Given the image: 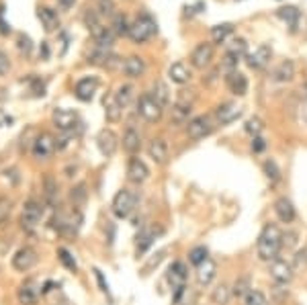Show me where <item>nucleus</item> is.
I'll use <instances>...</instances> for the list:
<instances>
[{"label": "nucleus", "mask_w": 307, "mask_h": 305, "mask_svg": "<svg viewBox=\"0 0 307 305\" xmlns=\"http://www.w3.org/2000/svg\"><path fill=\"white\" fill-rule=\"evenodd\" d=\"M280 248H282V232L278 230V226H274V224L264 226V230L258 236V244H256L258 258L266 260V262H272L278 256Z\"/></svg>", "instance_id": "f257e3e1"}, {"label": "nucleus", "mask_w": 307, "mask_h": 305, "mask_svg": "<svg viewBox=\"0 0 307 305\" xmlns=\"http://www.w3.org/2000/svg\"><path fill=\"white\" fill-rule=\"evenodd\" d=\"M138 205V194L134 190L129 188H121L115 197H113V203H111V209L115 213V217H119V220H125V217H129L131 213H134Z\"/></svg>", "instance_id": "f03ea898"}, {"label": "nucleus", "mask_w": 307, "mask_h": 305, "mask_svg": "<svg viewBox=\"0 0 307 305\" xmlns=\"http://www.w3.org/2000/svg\"><path fill=\"white\" fill-rule=\"evenodd\" d=\"M156 20H154L150 14H142L138 16L134 23H131V29H129V37L134 43H146L152 35H156Z\"/></svg>", "instance_id": "7ed1b4c3"}, {"label": "nucleus", "mask_w": 307, "mask_h": 305, "mask_svg": "<svg viewBox=\"0 0 307 305\" xmlns=\"http://www.w3.org/2000/svg\"><path fill=\"white\" fill-rule=\"evenodd\" d=\"M138 115H142L148 123H158L162 119V115H164V106L150 92H144L138 98Z\"/></svg>", "instance_id": "20e7f679"}, {"label": "nucleus", "mask_w": 307, "mask_h": 305, "mask_svg": "<svg viewBox=\"0 0 307 305\" xmlns=\"http://www.w3.org/2000/svg\"><path fill=\"white\" fill-rule=\"evenodd\" d=\"M41 220H43V205H41L39 201H35V199H29V201L25 203V207H23V215H20V226H23L25 232L33 234V232L39 228Z\"/></svg>", "instance_id": "39448f33"}, {"label": "nucleus", "mask_w": 307, "mask_h": 305, "mask_svg": "<svg viewBox=\"0 0 307 305\" xmlns=\"http://www.w3.org/2000/svg\"><path fill=\"white\" fill-rule=\"evenodd\" d=\"M268 272L272 276L274 282H278V285H289V282L293 280L295 276V270H293V264L287 262V260L282 258H274L270 266H268Z\"/></svg>", "instance_id": "423d86ee"}, {"label": "nucleus", "mask_w": 307, "mask_h": 305, "mask_svg": "<svg viewBox=\"0 0 307 305\" xmlns=\"http://www.w3.org/2000/svg\"><path fill=\"white\" fill-rule=\"evenodd\" d=\"M56 140L50 136V134H39V136H35V140H33V146H31V152H33V158H37V160H48V158H52V154L56 152Z\"/></svg>", "instance_id": "0eeeda50"}, {"label": "nucleus", "mask_w": 307, "mask_h": 305, "mask_svg": "<svg viewBox=\"0 0 307 305\" xmlns=\"http://www.w3.org/2000/svg\"><path fill=\"white\" fill-rule=\"evenodd\" d=\"M37 264V252L31 246H23L18 248L12 256V268L18 272H27Z\"/></svg>", "instance_id": "6e6552de"}, {"label": "nucleus", "mask_w": 307, "mask_h": 305, "mask_svg": "<svg viewBox=\"0 0 307 305\" xmlns=\"http://www.w3.org/2000/svg\"><path fill=\"white\" fill-rule=\"evenodd\" d=\"M213 132V125H211V117L207 115H199V117H192L186 123V136L190 140H203Z\"/></svg>", "instance_id": "1a4fd4ad"}, {"label": "nucleus", "mask_w": 307, "mask_h": 305, "mask_svg": "<svg viewBox=\"0 0 307 305\" xmlns=\"http://www.w3.org/2000/svg\"><path fill=\"white\" fill-rule=\"evenodd\" d=\"M213 62V46L211 43H199L192 52H190V66L196 70H205L211 66Z\"/></svg>", "instance_id": "9d476101"}, {"label": "nucleus", "mask_w": 307, "mask_h": 305, "mask_svg": "<svg viewBox=\"0 0 307 305\" xmlns=\"http://www.w3.org/2000/svg\"><path fill=\"white\" fill-rule=\"evenodd\" d=\"M270 58H272L270 46L262 43V46H258L252 54L246 56V64H248V68H252V70H262V68H266L270 64Z\"/></svg>", "instance_id": "9b49d317"}, {"label": "nucleus", "mask_w": 307, "mask_h": 305, "mask_svg": "<svg viewBox=\"0 0 307 305\" xmlns=\"http://www.w3.org/2000/svg\"><path fill=\"white\" fill-rule=\"evenodd\" d=\"M168 282L172 285V289L176 291V295H174V299L178 301L184 285H186V266L182 262H172L170 268H168Z\"/></svg>", "instance_id": "f8f14e48"}, {"label": "nucleus", "mask_w": 307, "mask_h": 305, "mask_svg": "<svg viewBox=\"0 0 307 305\" xmlns=\"http://www.w3.org/2000/svg\"><path fill=\"white\" fill-rule=\"evenodd\" d=\"M148 176H150V168L146 166V162L136 158V156L129 158V162H127V180L134 182V184H142V182L148 180Z\"/></svg>", "instance_id": "ddd939ff"}, {"label": "nucleus", "mask_w": 307, "mask_h": 305, "mask_svg": "<svg viewBox=\"0 0 307 305\" xmlns=\"http://www.w3.org/2000/svg\"><path fill=\"white\" fill-rule=\"evenodd\" d=\"M52 121L60 132H74V127L78 123V115L70 111V108H56L52 115Z\"/></svg>", "instance_id": "4468645a"}, {"label": "nucleus", "mask_w": 307, "mask_h": 305, "mask_svg": "<svg viewBox=\"0 0 307 305\" xmlns=\"http://www.w3.org/2000/svg\"><path fill=\"white\" fill-rule=\"evenodd\" d=\"M242 115V106L238 102H222L215 108V119L219 125H230Z\"/></svg>", "instance_id": "2eb2a0df"}, {"label": "nucleus", "mask_w": 307, "mask_h": 305, "mask_svg": "<svg viewBox=\"0 0 307 305\" xmlns=\"http://www.w3.org/2000/svg\"><path fill=\"white\" fill-rule=\"evenodd\" d=\"M121 70L127 78L136 80V78H142L146 74V60L142 56H129L123 64H121Z\"/></svg>", "instance_id": "dca6fc26"}, {"label": "nucleus", "mask_w": 307, "mask_h": 305, "mask_svg": "<svg viewBox=\"0 0 307 305\" xmlns=\"http://www.w3.org/2000/svg\"><path fill=\"white\" fill-rule=\"evenodd\" d=\"M96 146L100 150V154L108 158V156H113L115 152H117L119 140H117V136L111 132V129H102V132L96 136Z\"/></svg>", "instance_id": "f3484780"}, {"label": "nucleus", "mask_w": 307, "mask_h": 305, "mask_svg": "<svg viewBox=\"0 0 307 305\" xmlns=\"http://www.w3.org/2000/svg\"><path fill=\"white\" fill-rule=\"evenodd\" d=\"M96 88H98V80H96V78H82V80L76 82L74 92H76V96H78L80 100L88 102V100L94 96Z\"/></svg>", "instance_id": "a211bd4d"}, {"label": "nucleus", "mask_w": 307, "mask_h": 305, "mask_svg": "<svg viewBox=\"0 0 307 305\" xmlns=\"http://www.w3.org/2000/svg\"><path fill=\"white\" fill-rule=\"evenodd\" d=\"M102 106H104V117H106L108 123H117V121L121 119L123 108H121V104H119L115 92L104 94V98H102Z\"/></svg>", "instance_id": "6ab92c4d"}, {"label": "nucleus", "mask_w": 307, "mask_h": 305, "mask_svg": "<svg viewBox=\"0 0 307 305\" xmlns=\"http://www.w3.org/2000/svg\"><path fill=\"white\" fill-rule=\"evenodd\" d=\"M16 299L20 305H35L39 301V289L35 285V280H27L18 287L16 291Z\"/></svg>", "instance_id": "aec40b11"}, {"label": "nucleus", "mask_w": 307, "mask_h": 305, "mask_svg": "<svg viewBox=\"0 0 307 305\" xmlns=\"http://www.w3.org/2000/svg\"><path fill=\"white\" fill-rule=\"evenodd\" d=\"M148 156L156 164H166L168 160V144L162 138H154L148 146Z\"/></svg>", "instance_id": "412c9836"}, {"label": "nucleus", "mask_w": 307, "mask_h": 305, "mask_svg": "<svg viewBox=\"0 0 307 305\" xmlns=\"http://www.w3.org/2000/svg\"><path fill=\"white\" fill-rule=\"evenodd\" d=\"M215 274H217V264H215L213 258H207L203 264L196 266V282H199L201 287L211 285V280L215 278Z\"/></svg>", "instance_id": "4be33fe9"}, {"label": "nucleus", "mask_w": 307, "mask_h": 305, "mask_svg": "<svg viewBox=\"0 0 307 305\" xmlns=\"http://www.w3.org/2000/svg\"><path fill=\"white\" fill-rule=\"evenodd\" d=\"M226 82H228L230 92L236 94V96H244V94L248 92V78H246L242 72H238V70H236V72L228 74Z\"/></svg>", "instance_id": "5701e85b"}, {"label": "nucleus", "mask_w": 307, "mask_h": 305, "mask_svg": "<svg viewBox=\"0 0 307 305\" xmlns=\"http://www.w3.org/2000/svg\"><path fill=\"white\" fill-rule=\"evenodd\" d=\"M190 70H188V66L184 62H174V64H170V68H168V78L174 82V84H180V86H184L186 82H190Z\"/></svg>", "instance_id": "b1692460"}, {"label": "nucleus", "mask_w": 307, "mask_h": 305, "mask_svg": "<svg viewBox=\"0 0 307 305\" xmlns=\"http://www.w3.org/2000/svg\"><path fill=\"white\" fill-rule=\"evenodd\" d=\"M123 150L127 152V154L136 156L138 152L142 150V136L136 127H127L125 134H123Z\"/></svg>", "instance_id": "393cba45"}, {"label": "nucleus", "mask_w": 307, "mask_h": 305, "mask_svg": "<svg viewBox=\"0 0 307 305\" xmlns=\"http://www.w3.org/2000/svg\"><path fill=\"white\" fill-rule=\"evenodd\" d=\"M274 213L282 224H291L295 222V207L287 197H278L274 201Z\"/></svg>", "instance_id": "a878e982"}, {"label": "nucleus", "mask_w": 307, "mask_h": 305, "mask_svg": "<svg viewBox=\"0 0 307 305\" xmlns=\"http://www.w3.org/2000/svg\"><path fill=\"white\" fill-rule=\"evenodd\" d=\"M190 113H192V104H182V102H174L172 106V117H170V123L172 125H186L190 121Z\"/></svg>", "instance_id": "bb28decb"}, {"label": "nucleus", "mask_w": 307, "mask_h": 305, "mask_svg": "<svg viewBox=\"0 0 307 305\" xmlns=\"http://www.w3.org/2000/svg\"><path fill=\"white\" fill-rule=\"evenodd\" d=\"M37 16L41 20V25L46 27V31H56L60 27V16L54 8H48V6H39L37 8Z\"/></svg>", "instance_id": "cd10ccee"}, {"label": "nucleus", "mask_w": 307, "mask_h": 305, "mask_svg": "<svg viewBox=\"0 0 307 305\" xmlns=\"http://www.w3.org/2000/svg\"><path fill=\"white\" fill-rule=\"evenodd\" d=\"M295 78V64L291 60L280 62L278 66L272 70V80L274 82H291Z\"/></svg>", "instance_id": "c85d7f7f"}, {"label": "nucleus", "mask_w": 307, "mask_h": 305, "mask_svg": "<svg viewBox=\"0 0 307 305\" xmlns=\"http://www.w3.org/2000/svg\"><path fill=\"white\" fill-rule=\"evenodd\" d=\"M82 20H84L86 29H88L92 35L104 27V25H102V16L98 14V10H96V8H86V10H84V16H82Z\"/></svg>", "instance_id": "c756f323"}, {"label": "nucleus", "mask_w": 307, "mask_h": 305, "mask_svg": "<svg viewBox=\"0 0 307 305\" xmlns=\"http://www.w3.org/2000/svg\"><path fill=\"white\" fill-rule=\"evenodd\" d=\"M94 43H96V48H100V50H111L113 48V43H115V31L111 29V27H102L100 31H96L94 35Z\"/></svg>", "instance_id": "7c9ffc66"}, {"label": "nucleus", "mask_w": 307, "mask_h": 305, "mask_svg": "<svg viewBox=\"0 0 307 305\" xmlns=\"http://www.w3.org/2000/svg\"><path fill=\"white\" fill-rule=\"evenodd\" d=\"M154 98H156L162 106H168L170 104V90H168V86L162 82V80H156L152 84V92H150Z\"/></svg>", "instance_id": "2f4dec72"}, {"label": "nucleus", "mask_w": 307, "mask_h": 305, "mask_svg": "<svg viewBox=\"0 0 307 305\" xmlns=\"http://www.w3.org/2000/svg\"><path fill=\"white\" fill-rule=\"evenodd\" d=\"M284 23H287L293 31L297 29V25H299V18H301V12L295 8V6H284V8H278V12H276Z\"/></svg>", "instance_id": "473e14b6"}, {"label": "nucleus", "mask_w": 307, "mask_h": 305, "mask_svg": "<svg viewBox=\"0 0 307 305\" xmlns=\"http://www.w3.org/2000/svg\"><path fill=\"white\" fill-rule=\"evenodd\" d=\"M250 291H252V282H250V276H248V274H242L240 278H236L234 287H232L234 297H244V299H246V295H248Z\"/></svg>", "instance_id": "72a5a7b5"}, {"label": "nucleus", "mask_w": 307, "mask_h": 305, "mask_svg": "<svg viewBox=\"0 0 307 305\" xmlns=\"http://www.w3.org/2000/svg\"><path fill=\"white\" fill-rule=\"evenodd\" d=\"M232 289L228 287V285H217L215 289H213V293H211V301L215 303V305H228L230 303V299H232Z\"/></svg>", "instance_id": "f704fd0d"}, {"label": "nucleus", "mask_w": 307, "mask_h": 305, "mask_svg": "<svg viewBox=\"0 0 307 305\" xmlns=\"http://www.w3.org/2000/svg\"><path fill=\"white\" fill-rule=\"evenodd\" d=\"M111 29L115 31V35H129L131 23H129L127 14H123V12H115V14H113V25H111Z\"/></svg>", "instance_id": "c9c22d12"}, {"label": "nucleus", "mask_w": 307, "mask_h": 305, "mask_svg": "<svg viewBox=\"0 0 307 305\" xmlns=\"http://www.w3.org/2000/svg\"><path fill=\"white\" fill-rule=\"evenodd\" d=\"M134 92H136V88H134V86H131V84H121V86H119V88H117L115 96H117V100H119L121 108L129 106L131 98H134Z\"/></svg>", "instance_id": "e433bc0d"}, {"label": "nucleus", "mask_w": 307, "mask_h": 305, "mask_svg": "<svg viewBox=\"0 0 307 305\" xmlns=\"http://www.w3.org/2000/svg\"><path fill=\"white\" fill-rule=\"evenodd\" d=\"M232 31H234V25H232V23H222V25H215V27L211 29V39H213L215 43H224Z\"/></svg>", "instance_id": "4c0bfd02"}, {"label": "nucleus", "mask_w": 307, "mask_h": 305, "mask_svg": "<svg viewBox=\"0 0 307 305\" xmlns=\"http://www.w3.org/2000/svg\"><path fill=\"white\" fill-rule=\"evenodd\" d=\"M207 258H209V252H207V248H205V246H194V248L188 252V262H190V264H194V266L203 264Z\"/></svg>", "instance_id": "58836bf2"}, {"label": "nucleus", "mask_w": 307, "mask_h": 305, "mask_svg": "<svg viewBox=\"0 0 307 305\" xmlns=\"http://www.w3.org/2000/svg\"><path fill=\"white\" fill-rule=\"evenodd\" d=\"M262 170H264L266 178H268L272 184H276V182L280 180V170H278V166H276L274 160H266L264 164H262Z\"/></svg>", "instance_id": "ea45409f"}, {"label": "nucleus", "mask_w": 307, "mask_h": 305, "mask_svg": "<svg viewBox=\"0 0 307 305\" xmlns=\"http://www.w3.org/2000/svg\"><path fill=\"white\" fill-rule=\"evenodd\" d=\"M154 240H156V236H154V232L150 230H144L140 236H138V254H144L152 244H154Z\"/></svg>", "instance_id": "a19ab883"}, {"label": "nucleus", "mask_w": 307, "mask_h": 305, "mask_svg": "<svg viewBox=\"0 0 307 305\" xmlns=\"http://www.w3.org/2000/svg\"><path fill=\"white\" fill-rule=\"evenodd\" d=\"M240 60H242V58H240L238 54H234V52H230V50H228V54L224 56V62H222V68H224L228 74H232V72H236V70H238V64H240Z\"/></svg>", "instance_id": "79ce46f5"}, {"label": "nucleus", "mask_w": 307, "mask_h": 305, "mask_svg": "<svg viewBox=\"0 0 307 305\" xmlns=\"http://www.w3.org/2000/svg\"><path fill=\"white\" fill-rule=\"evenodd\" d=\"M43 188H46V199H48V203H56V199H58V182L54 180V176H46Z\"/></svg>", "instance_id": "37998d69"}, {"label": "nucleus", "mask_w": 307, "mask_h": 305, "mask_svg": "<svg viewBox=\"0 0 307 305\" xmlns=\"http://www.w3.org/2000/svg\"><path fill=\"white\" fill-rule=\"evenodd\" d=\"M246 132L252 136V138H258L260 134H262V129H264V123H262V119H258V117H252V119H248L246 121Z\"/></svg>", "instance_id": "c03bdc74"}, {"label": "nucleus", "mask_w": 307, "mask_h": 305, "mask_svg": "<svg viewBox=\"0 0 307 305\" xmlns=\"http://www.w3.org/2000/svg\"><path fill=\"white\" fill-rule=\"evenodd\" d=\"M246 305H270L268 303V299H266V295L262 293V291H250L248 295H246Z\"/></svg>", "instance_id": "a18cd8bd"}, {"label": "nucleus", "mask_w": 307, "mask_h": 305, "mask_svg": "<svg viewBox=\"0 0 307 305\" xmlns=\"http://www.w3.org/2000/svg\"><path fill=\"white\" fill-rule=\"evenodd\" d=\"M96 10L100 16H113L115 14V2L113 0H96Z\"/></svg>", "instance_id": "49530a36"}, {"label": "nucleus", "mask_w": 307, "mask_h": 305, "mask_svg": "<svg viewBox=\"0 0 307 305\" xmlns=\"http://www.w3.org/2000/svg\"><path fill=\"white\" fill-rule=\"evenodd\" d=\"M58 256H60V260H62V264L66 266V268H70V270H76V260H74V256L66 250V248H60L58 250Z\"/></svg>", "instance_id": "de8ad7c7"}, {"label": "nucleus", "mask_w": 307, "mask_h": 305, "mask_svg": "<svg viewBox=\"0 0 307 305\" xmlns=\"http://www.w3.org/2000/svg\"><path fill=\"white\" fill-rule=\"evenodd\" d=\"M307 268V250H297L295 258H293V270H303Z\"/></svg>", "instance_id": "09e8293b"}, {"label": "nucleus", "mask_w": 307, "mask_h": 305, "mask_svg": "<svg viewBox=\"0 0 307 305\" xmlns=\"http://www.w3.org/2000/svg\"><path fill=\"white\" fill-rule=\"evenodd\" d=\"M230 52L238 54L240 58H244V56H248V54H246V52H248V46H246V41H244L242 37H238V39H234V41H232V46H230Z\"/></svg>", "instance_id": "8fccbe9b"}, {"label": "nucleus", "mask_w": 307, "mask_h": 305, "mask_svg": "<svg viewBox=\"0 0 307 305\" xmlns=\"http://www.w3.org/2000/svg\"><path fill=\"white\" fill-rule=\"evenodd\" d=\"M10 199L8 197H0V226H2L6 220H8V215H10Z\"/></svg>", "instance_id": "3c124183"}, {"label": "nucleus", "mask_w": 307, "mask_h": 305, "mask_svg": "<svg viewBox=\"0 0 307 305\" xmlns=\"http://www.w3.org/2000/svg\"><path fill=\"white\" fill-rule=\"evenodd\" d=\"M84 199H86V186L84 184H78L76 188H72V201L82 203Z\"/></svg>", "instance_id": "603ef678"}, {"label": "nucleus", "mask_w": 307, "mask_h": 305, "mask_svg": "<svg viewBox=\"0 0 307 305\" xmlns=\"http://www.w3.org/2000/svg\"><path fill=\"white\" fill-rule=\"evenodd\" d=\"M297 244V234L295 232H287V234H282V246H295Z\"/></svg>", "instance_id": "864d4df0"}, {"label": "nucleus", "mask_w": 307, "mask_h": 305, "mask_svg": "<svg viewBox=\"0 0 307 305\" xmlns=\"http://www.w3.org/2000/svg\"><path fill=\"white\" fill-rule=\"evenodd\" d=\"M266 148V142L262 140V138H252V152L254 154H260V152H264Z\"/></svg>", "instance_id": "5fc2aeb1"}, {"label": "nucleus", "mask_w": 307, "mask_h": 305, "mask_svg": "<svg viewBox=\"0 0 307 305\" xmlns=\"http://www.w3.org/2000/svg\"><path fill=\"white\" fill-rule=\"evenodd\" d=\"M18 50H20V52H25V54H29V50H31V41H29V37H25V35H20V37H18Z\"/></svg>", "instance_id": "6e6d98bb"}, {"label": "nucleus", "mask_w": 307, "mask_h": 305, "mask_svg": "<svg viewBox=\"0 0 307 305\" xmlns=\"http://www.w3.org/2000/svg\"><path fill=\"white\" fill-rule=\"evenodd\" d=\"M299 119L307 125V92H305V98H303V102L299 104Z\"/></svg>", "instance_id": "4d7b16f0"}, {"label": "nucleus", "mask_w": 307, "mask_h": 305, "mask_svg": "<svg viewBox=\"0 0 307 305\" xmlns=\"http://www.w3.org/2000/svg\"><path fill=\"white\" fill-rule=\"evenodd\" d=\"M94 276H96L98 285H100V291H102V293H108V285H106L104 278H102V272H100V270H94Z\"/></svg>", "instance_id": "13d9d810"}, {"label": "nucleus", "mask_w": 307, "mask_h": 305, "mask_svg": "<svg viewBox=\"0 0 307 305\" xmlns=\"http://www.w3.org/2000/svg\"><path fill=\"white\" fill-rule=\"evenodd\" d=\"M8 68H10L8 60H6L2 54H0V76H2V74H6V72H8Z\"/></svg>", "instance_id": "bf43d9fd"}, {"label": "nucleus", "mask_w": 307, "mask_h": 305, "mask_svg": "<svg viewBox=\"0 0 307 305\" xmlns=\"http://www.w3.org/2000/svg\"><path fill=\"white\" fill-rule=\"evenodd\" d=\"M74 2L76 0H58V4L64 8V10H68V8H72L74 6Z\"/></svg>", "instance_id": "052dcab7"}, {"label": "nucleus", "mask_w": 307, "mask_h": 305, "mask_svg": "<svg viewBox=\"0 0 307 305\" xmlns=\"http://www.w3.org/2000/svg\"><path fill=\"white\" fill-rule=\"evenodd\" d=\"M6 123V115H4V111H2V108H0V127H2Z\"/></svg>", "instance_id": "680f3d73"}]
</instances>
